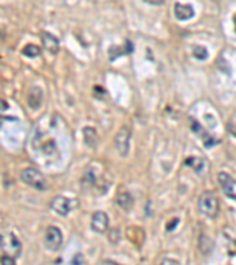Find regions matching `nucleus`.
<instances>
[{
	"label": "nucleus",
	"mask_w": 236,
	"mask_h": 265,
	"mask_svg": "<svg viewBox=\"0 0 236 265\" xmlns=\"http://www.w3.org/2000/svg\"><path fill=\"white\" fill-rule=\"evenodd\" d=\"M133 51V46L131 44V41L127 40L124 46H113L109 49V58L110 62H114L115 59L119 58L120 56H124V54H129Z\"/></svg>",
	"instance_id": "nucleus-12"
},
{
	"label": "nucleus",
	"mask_w": 236,
	"mask_h": 265,
	"mask_svg": "<svg viewBox=\"0 0 236 265\" xmlns=\"http://www.w3.org/2000/svg\"><path fill=\"white\" fill-rule=\"evenodd\" d=\"M233 20H234V24H235V32H236V14L234 15V18H233Z\"/></svg>",
	"instance_id": "nucleus-25"
},
{
	"label": "nucleus",
	"mask_w": 236,
	"mask_h": 265,
	"mask_svg": "<svg viewBox=\"0 0 236 265\" xmlns=\"http://www.w3.org/2000/svg\"><path fill=\"white\" fill-rule=\"evenodd\" d=\"M109 229V217L103 211H96L91 217V230L96 234H105Z\"/></svg>",
	"instance_id": "nucleus-8"
},
{
	"label": "nucleus",
	"mask_w": 236,
	"mask_h": 265,
	"mask_svg": "<svg viewBox=\"0 0 236 265\" xmlns=\"http://www.w3.org/2000/svg\"><path fill=\"white\" fill-rule=\"evenodd\" d=\"M83 136H84V142L89 148H96L98 142L97 131L94 127H84L83 129Z\"/></svg>",
	"instance_id": "nucleus-14"
},
{
	"label": "nucleus",
	"mask_w": 236,
	"mask_h": 265,
	"mask_svg": "<svg viewBox=\"0 0 236 265\" xmlns=\"http://www.w3.org/2000/svg\"><path fill=\"white\" fill-rule=\"evenodd\" d=\"M145 2H148V4H151V5H162L163 4V1H152V0H148V1H145Z\"/></svg>",
	"instance_id": "nucleus-24"
},
{
	"label": "nucleus",
	"mask_w": 236,
	"mask_h": 265,
	"mask_svg": "<svg viewBox=\"0 0 236 265\" xmlns=\"http://www.w3.org/2000/svg\"><path fill=\"white\" fill-rule=\"evenodd\" d=\"M219 185L223 193L233 200H236V179L227 172H220L218 176Z\"/></svg>",
	"instance_id": "nucleus-7"
},
{
	"label": "nucleus",
	"mask_w": 236,
	"mask_h": 265,
	"mask_svg": "<svg viewBox=\"0 0 236 265\" xmlns=\"http://www.w3.org/2000/svg\"><path fill=\"white\" fill-rule=\"evenodd\" d=\"M174 13L178 20H189L195 15V11L194 7L189 4H181V2H176L174 6Z\"/></svg>",
	"instance_id": "nucleus-11"
},
{
	"label": "nucleus",
	"mask_w": 236,
	"mask_h": 265,
	"mask_svg": "<svg viewBox=\"0 0 236 265\" xmlns=\"http://www.w3.org/2000/svg\"><path fill=\"white\" fill-rule=\"evenodd\" d=\"M1 265H15V261L13 257L2 256L1 257Z\"/></svg>",
	"instance_id": "nucleus-19"
},
{
	"label": "nucleus",
	"mask_w": 236,
	"mask_h": 265,
	"mask_svg": "<svg viewBox=\"0 0 236 265\" xmlns=\"http://www.w3.org/2000/svg\"><path fill=\"white\" fill-rule=\"evenodd\" d=\"M193 56L199 60H206L207 58H208L209 54H208V51H207L205 46L197 45L193 49Z\"/></svg>",
	"instance_id": "nucleus-18"
},
{
	"label": "nucleus",
	"mask_w": 236,
	"mask_h": 265,
	"mask_svg": "<svg viewBox=\"0 0 236 265\" xmlns=\"http://www.w3.org/2000/svg\"><path fill=\"white\" fill-rule=\"evenodd\" d=\"M186 165L188 167L193 168L194 170H195L197 174H201V172L203 171V169H205V162L202 161V159L197 158V157H189L186 159Z\"/></svg>",
	"instance_id": "nucleus-16"
},
{
	"label": "nucleus",
	"mask_w": 236,
	"mask_h": 265,
	"mask_svg": "<svg viewBox=\"0 0 236 265\" xmlns=\"http://www.w3.org/2000/svg\"><path fill=\"white\" fill-rule=\"evenodd\" d=\"M130 138H131V129L130 126L123 125L115 136V148L118 155L122 157H126L130 150Z\"/></svg>",
	"instance_id": "nucleus-4"
},
{
	"label": "nucleus",
	"mask_w": 236,
	"mask_h": 265,
	"mask_svg": "<svg viewBox=\"0 0 236 265\" xmlns=\"http://www.w3.org/2000/svg\"><path fill=\"white\" fill-rule=\"evenodd\" d=\"M41 43H43L44 49L51 54H57L59 51V40L56 36L44 31L41 32Z\"/></svg>",
	"instance_id": "nucleus-10"
},
{
	"label": "nucleus",
	"mask_w": 236,
	"mask_h": 265,
	"mask_svg": "<svg viewBox=\"0 0 236 265\" xmlns=\"http://www.w3.org/2000/svg\"><path fill=\"white\" fill-rule=\"evenodd\" d=\"M20 179L38 191H45L47 189V181L39 171L33 168H26L20 172Z\"/></svg>",
	"instance_id": "nucleus-2"
},
{
	"label": "nucleus",
	"mask_w": 236,
	"mask_h": 265,
	"mask_svg": "<svg viewBox=\"0 0 236 265\" xmlns=\"http://www.w3.org/2000/svg\"><path fill=\"white\" fill-rule=\"evenodd\" d=\"M97 176L95 171L90 169L84 174V177L82 179V186L84 190H91L95 185H97Z\"/></svg>",
	"instance_id": "nucleus-15"
},
{
	"label": "nucleus",
	"mask_w": 236,
	"mask_h": 265,
	"mask_svg": "<svg viewBox=\"0 0 236 265\" xmlns=\"http://www.w3.org/2000/svg\"><path fill=\"white\" fill-rule=\"evenodd\" d=\"M101 265H122V264H118V263H116V262H114V261H103V262H102Z\"/></svg>",
	"instance_id": "nucleus-23"
},
{
	"label": "nucleus",
	"mask_w": 236,
	"mask_h": 265,
	"mask_svg": "<svg viewBox=\"0 0 236 265\" xmlns=\"http://www.w3.org/2000/svg\"><path fill=\"white\" fill-rule=\"evenodd\" d=\"M199 210L203 216L208 218H215L220 212V202L215 192L205 191L199 198Z\"/></svg>",
	"instance_id": "nucleus-1"
},
{
	"label": "nucleus",
	"mask_w": 236,
	"mask_h": 265,
	"mask_svg": "<svg viewBox=\"0 0 236 265\" xmlns=\"http://www.w3.org/2000/svg\"><path fill=\"white\" fill-rule=\"evenodd\" d=\"M44 245L47 250L58 251L63 245V234L57 226H49L44 234Z\"/></svg>",
	"instance_id": "nucleus-6"
},
{
	"label": "nucleus",
	"mask_w": 236,
	"mask_h": 265,
	"mask_svg": "<svg viewBox=\"0 0 236 265\" xmlns=\"http://www.w3.org/2000/svg\"><path fill=\"white\" fill-rule=\"evenodd\" d=\"M1 251L2 256H9L17 258L21 254V244L18 241L17 236L14 234H8L1 236Z\"/></svg>",
	"instance_id": "nucleus-5"
},
{
	"label": "nucleus",
	"mask_w": 236,
	"mask_h": 265,
	"mask_svg": "<svg viewBox=\"0 0 236 265\" xmlns=\"http://www.w3.org/2000/svg\"><path fill=\"white\" fill-rule=\"evenodd\" d=\"M116 204L123 211L129 212L133 206V198L127 190H118L116 193Z\"/></svg>",
	"instance_id": "nucleus-9"
},
{
	"label": "nucleus",
	"mask_w": 236,
	"mask_h": 265,
	"mask_svg": "<svg viewBox=\"0 0 236 265\" xmlns=\"http://www.w3.org/2000/svg\"><path fill=\"white\" fill-rule=\"evenodd\" d=\"M227 130H228V132L231 133L232 136L236 137V124L235 123H233V121H231V123H229L228 125H227Z\"/></svg>",
	"instance_id": "nucleus-20"
},
{
	"label": "nucleus",
	"mask_w": 236,
	"mask_h": 265,
	"mask_svg": "<svg viewBox=\"0 0 236 265\" xmlns=\"http://www.w3.org/2000/svg\"><path fill=\"white\" fill-rule=\"evenodd\" d=\"M159 265H181L180 263H178L177 261H174V260H170V258H165V260H163L161 262V264Z\"/></svg>",
	"instance_id": "nucleus-21"
},
{
	"label": "nucleus",
	"mask_w": 236,
	"mask_h": 265,
	"mask_svg": "<svg viewBox=\"0 0 236 265\" xmlns=\"http://www.w3.org/2000/svg\"><path fill=\"white\" fill-rule=\"evenodd\" d=\"M83 264V255H76L72 260V265H82Z\"/></svg>",
	"instance_id": "nucleus-22"
},
{
	"label": "nucleus",
	"mask_w": 236,
	"mask_h": 265,
	"mask_svg": "<svg viewBox=\"0 0 236 265\" xmlns=\"http://www.w3.org/2000/svg\"><path fill=\"white\" fill-rule=\"evenodd\" d=\"M21 53L28 57V58H36L40 54V49L37 45H33V44H28V45L24 47Z\"/></svg>",
	"instance_id": "nucleus-17"
},
{
	"label": "nucleus",
	"mask_w": 236,
	"mask_h": 265,
	"mask_svg": "<svg viewBox=\"0 0 236 265\" xmlns=\"http://www.w3.org/2000/svg\"><path fill=\"white\" fill-rule=\"evenodd\" d=\"M79 205L78 200L76 198H68L64 196H56L51 200V209L59 216H68L70 212L77 209Z\"/></svg>",
	"instance_id": "nucleus-3"
},
{
	"label": "nucleus",
	"mask_w": 236,
	"mask_h": 265,
	"mask_svg": "<svg viewBox=\"0 0 236 265\" xmlns=\"http://www.w3.org/2000/svg\"><path fill=\"white\" fill-rule=\"evenodd\" d=\"M41 100H43V91L38 86L31 88L30 93L27 95V104L32 110H37L40 107Z\"/></svg>",
	"instance_id": "nucleus-13"
}]
</instances>
